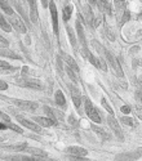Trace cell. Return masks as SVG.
<instances>
[{"label":"cell","instance_id":"cell-36","mask_svg":"<svg viewBox=\"0 0 142 161\" xmlns=\"http://www.w3.org/2000/svg\"><path fill=\"white\" fill-rule=\"evenodd\" d=\"M0 66H1L3 70H8V68H10V65H8L5 61H0Z\"/></svg>","mask_w":142,"mask_h":161},{"label":"cell","instance_id":"cell-3","mask_svg":"<svg viewBox=\"0 0 142 161\" xmlns=\"http://www.w3.org/2000/svg\"><path fill=\"white\" fill-rule=\"evenodd\" d=\"M17 83L19 85H22V87L30 88V89H36V90L41 89V83L36 79H21Z\"/></svg>","mask_w":142,"mask_h":161},{"label":"cell","instance_id":"cell-34","mask_svg":"<svg viewBox=\"0 0 142 161\" xmlns=\"http://www.w3.org/2000/svg\"><path fill=\"white\" fill-rule=\"evenodd\" d=\"M8 45H9V43H8V41L5 40V39L3 38V36H0V46H1L3 49H5Z\"/></svg>","mask_w":142,"mask_h":161},{"label":"cell","instance_id":"cell-26","mask_svg":"<svg viewBox=\"0 0 142 161\" xmlns=\"http://www.w3.org/2000/svg\"><path fill=\"white\" fill-rule=\"evenodd\" d=\"M93 130L96 133H98L99 135H101L102 138H105V141H107V139H110V134H107L105 130H102L101 128H98V126H93Z\"/></svg>","mask_w":142,"mask_h":161},{"label":"cell","instance_id":"cell-38","mask_svg":"<svg viewBox=\"0 0 142 161\" xmlns=\"http://www.w3.org/2000/svg\"><path fill=\"white\" fill-rule=\"evenodd\" d=\"M128 19H129V12H128V10H127V12H125L124 14H123V19H121V22H123V23H124V22H127Z\"/></svg>","mask_w":142,"mask_h":161},{"label":"cell","instance_id":"cell-22","mask_svg":"<svg viewBox=\"0 0 142 161\" xmlns=\"http://www.w3.org/2000/svg\"><path fill=\"white\" fill-rule=\"evenodd\" d=\"M0 54L3 55V57H9V58H13V59H19V55H17L16 53H13V52L10 50H7V49H1L0 50Z\"/></svg>","mask_w":142,"mask_h":161},{"label":"cell","instance_id":"cell-11","mask_svg":"<svg viewBox=\"0 0 142 161\" xmlns=\"http://www.w3.org/2000/svg\"><path fill=\"white\" fill-rule=\"evenodd\" d=\"M49 7H51V14H52V19H53V30L54 34H58V14H57V8L53 1L49 3Z\"/></svg>","mask_w":142,"mask_h":161},{"label":"cell","instance_id":"cell-35","mask_svg":"<svg viewBox=\"0 0 142 161\" xmlns=\"http://www.w3.org/2000/svg\"><path fill=\"white\" fill-rule=\"evenodd\" d=\"M66 71H67V74L70 75V77H71V79L74 80V81H76V76H75V74H74V72H72L71 67H66Z\"/></svg>","mask_w":142,"mask_h":161},{"label":"cell","instance_id":"cell-45","mask_svg":"<svg viewBox=\"0 0 142 161\" xmlns=\"http://www.w3.org/2000/svg\"><path fill=\"white\" fill-rule=\"evenodd\" d=\"M137 151H138V153H140V155H141V156H142V147H141V148H138V149H137Z\"/></svg>","mask_w":142,"mask_h":161},{"label":"cell","instance_id":"cell-39","mask_svg":"<svg viewBox=\"0 0 142 161\" xmlns=\"http://www.w3.org/2000/svg\"><path fill=\"white\" fill-rule=\"evenodd\" d=\"M136 96H137V98L142 102V89H137V90H136Z\"/></svg>","mask_w":142,"mask_h":161},{"label":"cell","instance_id":"cell-9","mask_svg":"<svg viewBox=\"0 0 142 161\" xmlns=\"http://www.w3.org/2000/svg\"><path fill=\"white\" fill-rule=\"evenodd\" d=\"M17 119H18V121L22 124V125L26 126V128H29V129H31L32 132H36V133H40L41 132V126L38 125V124L32 123V121H30V120H26V119L21 117V116H18Z\"/></svg>","mask_w":142,"mask_h":161},{"label":"cell","instance_id":"cell-20","mask_svg":"<svg viewBox=\"0 0 142 161\" xmlns=\"http://www.w3.org/2000/svg\"><path fill=\"white\" fill-rule=\"evenodd\" d=\"M98 4H99V9H101L102 12L107 13V14H110L111 13V5H110V3L108 1H99Z\"/></svg>","mask_w":142,"mask_h":161},{"label":"cell","instance_id":"cell-5","mask_svg":"<svg viewBox=\"0 0 142 161\" xmlns=\"http://www.w3.org/2000/svg\"><path fill=\"white\" fill-rule=\"evenodd\" d=\"M9 18H10V25H12L18 32H22V34L26 32V26H25V23L21 21V18H19L17 14H13L12 17H9Z\"/></svg>","mask_w":142,"mask_h":161},{"label":"cell","instance_id":"cell-6","mask_svg":"<svg viewBox=\"0 0 142 161\" xmlns=\"http://www.w3.org/2000/svg\"><path fill=\"white\" fill-rule=\"evenodd\" d=\"M141 155L138 153V151L136 152H125V153H119L116 155L115 159L118 161H133V160H137L140 159Z\"/></svg>","mask_w":142,"mask_h":161},{"label":"cell","instance_id":"cell-32","mask_svg":"<svg viewBox=\"0 0 142 161\" xmlns=\"http://www.w3.org/2000/svg\"><path fill=\"white\" fill-rule=\"evenodd\" d=\"M134 112H136V115H137V117L142 120V107L140 104H136L134 106Z\"/></svg>","mask_w":142,"mask_h":161},{"label":"cell","instance_id":"cell-41","mask_svg":"<svg viewBox=\"0 0 142 161\" xmlns=\"http://www.w3.org/2000/svg\"><path fill=\"white\" fill-rule=\"evenodd\" d=\"M7 88H8L7 83H5V81H3V80H1V81H0V89H1V90H5Z\"/></svg>","mask_w":142,"mask_h":161},{"label":"cell","instance_id":"cell-18","mask_svg":"<svg viewBox=\"0 0 142 161\" xmlns=\"http://www.w3.org/2000/svg\"><path fill=\"white\" fill-rule=\"evenodd\" d=\"M75 26H76V30H78V34H79L80 41H82L83 44H85V36H84V31H83V26H82V22H80V19H78V21H76Z\"/></svg>","mask_w":142,"mask_h":161},{"label":"cell","instance_id":"cell-42","mask_svg":"<svg viewBox=\"0 0 142 161\" xmlns=\"http://www.w3.org/2000/svg\"><path fill=\"white\" fill-rule=\"evenodd\" d=\"M69 123L70 124H72V125H75V124H76V119H75V116H70V117H69Z\"/></svg>","mask_w":142,"mask_h":161},{"label":"cell","instance_id":"cell-33","mask_svg":"<svg viewBox=\"0 0 142 161\" xmlns=\"http://www.w3.org/2000/svg\"><path fill=\"white\" fill-rule=\"evenodd\" d=\"M8 128H9V129H12V130H14L16 133H21V134L23 133V130H22L21 128L17 126V125H14V124H12V123H10V124H8Z\"/></svg>","mask_w":142,"mask_h":161},{"label":"cell","instance_id":"cell-7","mask_svg":"<svg viewBox=\"0 0 142 161\" xmlns=\"http://www.w3.org/2000/svg\"><path fill=\"white\" fill-rule=\"evenodd\" d=\"M14 103L19 108L26 110V111H35L38 108V103L36 102H31V101H19V99H16Z\"/></svg>","mask_w":142,"mask_h":161},{"label":"cell","instance_id":"cell-28","mask_svg":"<svg viewBox=\"0 0 142 161\" xmlns=\"http://www.w3.org/2000/svg\"><path fill=\"white\" fill-rule=\"evenodd\" d=\"M9 149H13V151H23V149H27V143H18L12 147L9 146Z\"/></svg>","mask_w":142,"mask_h":161},{"label":"cell","instance_id":"cell-29","mask_svg":"<svg viewBox=\"0 0 142 161\" xmlns=\"http://www.w3.org/2000/svg\"><path fill=\"white\" fill-rule=\"evenodd\" d=\"M85 18H87V22L89 25H92V21H93V13L91 12L89 7H85Z\"/></svg>","mask_w":142,"mask_h":161},{"label":"cell","instance_id":"cell-17","mask_svg":"<svg viewBox=\"0 0 142 161\" xmlns=\"http://www.w3.org/2000/svg\"><path fill=\"white\" fill-rule=\"evenodd\" d=\"M62 57L65 58V61L69 63V65H70V67H72L75 71H79V67H78V63L74 61V58H71L70 55H69V54H66V53H62Z\"/></svg>","mask_w":142,"mask_h":161},{"label":"cell","instance_id":"cell-10","mask_svg":"<svg viewBox=\"0 0 142 161\" xmlns=\"http://www.w3.org/2000/svg\"><path fill=\"white\" fill-rule=\"evenodd\" d=\"M70 93H71L74 104L76 107H80V104H82V94H80V91L76 89L75 85H70Z\"/></svg>","mask_w":142,"mask_h":161},{"label":"cell","instance_id":"cell-40","mask_svg":"<svg viewBox=\"0 0 142 161\" xmlns=\"http://www.w3.org/2000/svg\"><path fill=\"white\" fill-rule=\"evenodd\" d=\"M0 116H1V117H3V120H4V121H7V123H9V124H10V119L8 117V116L5 115L4 112H1V113H0Z\"/></svg>","mask_w":142,"mask_h":161},{"label":"cell","instance_id":"cell-4","mask_svg":"<svg viewBox=\"0 0 142 161\" xmlns=\"http://www.w3.org/2000/svg\"><path fill=\"white\" fill-rule=\"evenodd\" d=\"M107 123H108V125H110V128L114 130V133H115L116 135H118L120 139H123L124 138V134H123V132H121V129H120V126H119V124H118V120L115 119V116L114 115H110L107 117Z\"/></svg>","mask_w":142,"mask_h":161},{"label":"cell","instance_id":"cell-37","mask_svg":"<svg viewBox=\"0 0 142 161\" xmlns=\"http://www.w3.org/2000/svg\"><path fill=\"white\" fill-rule=\"evenodd\" d=\"M120 111H121V112H123V113H129L132 110H130V108H129V106H121Z\"/></svg>","mask_w":142,"mask_h":161},{"label":"cell","instance_id":"cell-8","mask_svg":"<svg viewBox=\"0 0 142 161\" xmlns=\"http://www.w3.org/2000/svg\"><path fill=\"white\" fill-rule=\"evenodd\" d=\"M66 151H67L69 155H71V156H76V157H84V156H87V153H88V151L85 148H83V147H78V146L69 147Z\"/></svg>","mask_w":142,"mask_h":161},{"label":"cell","instance_id":"cell-21","mask_svg":"<svg viewBox=\"0 0 142 161\" xmlns=\"http://www.w3.org/2000/svg\"><path fill=\"white\" fill-rule=\"evenodd\" d=\"M27 151H29L31 155H34V156H39V157H45L47 156V152H44L43 149H39V148H27Z\"/></svg>","mask_w":142,"mask_h":161},{"label":"cell","instance_id":"cell-27","mask_svg":"<svg viewBox=\"0 0 142 161\" xmlns=\"http://www.w3.org/2000/svg\"><path fill=\"white\" fill-rule=\"evenodd\" d=\"M0 7H1V9L4 10V12L7 13V14L9 16V17H12V16L14 14V13H13V9H12V8H10V7H8V5L5 4L4 1H1V3H0Z\"/></svg>","mask_w":142,"mask_h":161},{"label":"cell","instance_id":"cell-31","mask_svg":"<svg viewBox=\"0 0 142 161\" xmlns=\"http://www.w3.org/2000/svg\"><path fill=\"white\" fill-rule=\"evenodd\" d=\"M67 34H69V38H70V41L74 46H76V39L74 36V32L71 31V29H67Z\"/></svg>","mask_w":142,"mask_h":161},{"label":"cell","instance_id":"cell-24","mask_svg":"<svg viewBox=\"0 0 142 161\" xmlns=\"http://www.w3.org/2000/svg\"><path fill=\"white\" fill-rule=\"evenodd\" d=\"M72 14V7L71 5H66L65 8H63V19L65 21H69V18L71 17Z\"/></svg>","mask_w":142,"mask_h":161},{"label":"cell","instance_id":"cell-2","mask_svg":"<svg viewBox=\"0 0 142 161\" xmlns=\"http://www.w3.org/2000/svg\"><path fill=\"white\" fill-rule=\"evenodd\" d=\"M105 54H106V58H107L108 62H110V65L113 66L114 71L116 72V75H118L119 77H124V72H123V70H121V67H120V65H119L116 57H114V54H111L110 52H107V50L105 52Z\"/></svg>","mask_w":142,"mask_h":161},{"label":"cell","instance_id":"cell-43","mask_svg":"<svg viewBox=\"0 0 142 161\" xmlns=\"http://www.w3.org/2000/svg\"><path fill=\"white\" fill-rule=\"evenodd\" d=\"M0 129H1V130H5V129H7V125H5L4 123H0Z\"/></svg>","mask_w":142,"mask_h":161},{"label":"cell","instance_id":"cell-23","mask_svg":"<svg viewBox=\"0 0 142 161\" xmlns=\"http://www.w3.org/2000/svg\"><path fill=\"white\" fill-rule=\"evenodd\" d=\"M0 27H1L4 31H7V32L10 31V23H8V22L5 21L4 16H0Z\"/></svg>","mask_w":142,"mask_h":161},{"label":"cell","instance_id":"cell-25","mask_svg":"<svg viewBox=\"0 0 142 161\" xmlns=\"http://www.w3.org/2000/svg\"><path fill=\"white\" fill-rule=\"evenodd\" d=\"M44 111H45V113L48 115V119H49V120H52V121H53V124L56 125V124H57V121H56V116H54L53 111L51 110V107L44 106Z\"/></svg>","mask_w":142,"mask_h":161},{"label":"cell","instance_id":"cell-15","mask_svg":"<svg viewBox=\"0 0 142 161\" xmlns=\"http://www.w3.org/2000/svg\"><path fill=\"white\" fill-rule=\"evenodd\" d=\"M56 103H57L58 106H65L66 104V99H65V96H63L62 90L56 91Z\"/></svg>","mask_w":142,"mask_h":161},{"label":"cell","instance_id":"cell-1","mask_svg":"<svg viewBox=\"0 0 142 161\" xmlns=\"http://www.w3.org/2000/svg\"><path fill=\"white\" fill-rule=\"evenodd\" d=\"M84 102H85V112H87L88 117L91 119L93 123L99 124V123H101V117H99V115H98V112H97L96 107L92 104V102L89 101L88 98H85Z\"/></svg>","mask_w":142,"mask_h":161},{"label":"cell","instance_id":"cell-16","mask_svg":"<svg viewBox=\"0 0 142 161\" xmlns=\"http://www.w3.org/2000/svg\"><path fill=\"white\" fill-rule=\"evenodd\" d=\"M9 159L10 161H45V160L35 159V157H29V156H12Z\"/></svg>","mask_w":142,"mask_h":161},{"label":"cell","instance_id":"cell-13","mask_svg":"<svg viewBox=\"0 0 142 161\" xmlns=\"http://www.w3.org/2000/svg\"><path fill=\"white\" fill-rule=\"evenodd\" d=\"M29 4H30V19H31L32 23H36V22H38V18H39L36 1L35 0H31V1H29Z\"/></svg>","mask_w":142,"mask_h":161},{"label":"cell","instance_id":"cell-30","mask_svg":"<svg viewBox=\"0 0 142 161\" xmlns=\"http://www.w3.org/2000/svg\"><path fill=\"white\" fill-rule=\"evenodd\" d=\"M101 103H102V106H104L106 110L108 111V112L111 113V115H114V111H113V108L110 107V104L107 103V101H106V98H102V101H101Z\"/></svg>","mask_w":142,"mask_h":161},{"label":"cell","instance_id":"cell-19","mask_svg":"<svg viewBox=\"0 0 142 161\" xmlns=\"http://www.w3.org/2000/svg\"><path fill=\"white\" fill-rule=\"evenodd\" d=\"M121 123H123L124 125H128V126H133V128L138 126L137 121L132 117H128V116H123V117H121Z\"/></svg>","mask_w":142,"mask_h":161},{"label":"cell","instance_id":"cell-12","mask_svg":"<svg viewBox=\"0 0 142 161\" xmlns=\"http://www.w3.org/2000/svg\"><path fill=\"white\" fill-rule=\"evenodd\" d=\"M88 58H89V62H91L93 66H96L97 68H99V70H104V71H106V70H107L106 63H105L102 59H99V58L94 57V55H93V54H91V53H88Z\"/></svg>","mask_w":142,"mask_h":161},{"label":"cell","instance_id":"cell-14","mask_svg":"<svg viewBox=\"0 0 142 161\" xmlns=\"http://www.w3.org/2000/svg\"><path fill=\"white\" fill-rule=\"evenodd\" d=\"M34 120H35V123H38V125L44 126V128H48V126L54 125L53 121L49 120L48 117H41V116H36V117H34Z\"/></svg>","mask_w":142,"mask_h":161},{"label":"cell","instance_id":"cell-44","mask_svg":"<svg viewBox=\"0 0 142 161\" xmlns=\"http://www.w3.org/2000/svg\"><path fill=\"white\" fill-rule=\"evenodd\" d=\"M140 61H138V59H136V61H133V66H140Z\"/></svg>","mask_w":142,"mask_h":161}]
</instances>
